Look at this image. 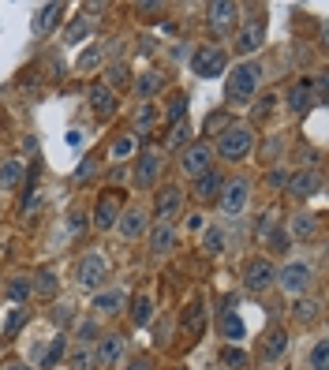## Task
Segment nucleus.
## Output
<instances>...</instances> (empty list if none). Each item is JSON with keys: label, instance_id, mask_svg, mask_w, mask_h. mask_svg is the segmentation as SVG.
<instances>
[{"label": "nucleus", "instance_id": "cd10ccee", "mask_svg": "<svg viewBox=\"0 0 329 370\" xmlns=\"http://www.w3.org/2000/svg\"><path fill=\"white\" fill-rule=\"evenodd\" d=\"M318 232H322V217H314V214H292V221H288V236H296V239H314Z\"/></svg>", "mask_w": 329, "mask_h": 370}, {"label": "nucleus", "instance_id": "4468645a", "mask_svg": "<svg viewBox=\"0 0 329 370\" xmlns=\"http://www.w3.org/2000/svg\"><path fill=\"white\" fill-rule=\"evenodd\" d=\"M180 210H184V191H180L176 183H161V187L153 191V217L169 221L172 214H180Z\"/></svg>", "mask_w": 329, "mask_h": 370}, {"label": "nucleus", "instance_id": "680f3d73", "mask_svg": "<svg viewBox=\"0 0 329 370\" xmlns=\"http://www.w3.org/2000/svg\"><path fill=\"white\" fill-rule=\"evenodd\" d=\"M0 370H34V367H26V363H4Z\"/></svg>", "mask_w": 329, "mask_h": 370}, {"label": "nucleus", "instance_id": "0eeeda50", "mask_svg": "<svg viewBox=\"0 0 329 370\" xmlns=\"http://www.w3.org/2000/svg\"><path fill=\"white\" fill-rule=\"evenodd\" d=\"M247 206H251V180H243V176H232V180H225L221 198H217V210H221V214H228V217H240Z\"/></svg>", "mask_w": 329, "mask_h": 370}, {"label": "nucleus", "instance_id": "b1692460", "mask_svg": "<svg viewBox=\"0 0 329 370\" xmlns=\"http://www.w3.org/2000/svg\"><path fill=\"white\" fill-rule=\"evenodd\" d=\"M292 322H296V326H303V329L318 326V322H322V303H318V299H307V295L292 299Z\"/></svg>", "mask_w": 329, "mask_h": 370}, {"label": "nucleus", "instance_id": "9b49d317", "mask_svg": "<svg viewBox=\"0 0 329 370\" xmlns=\"http://www.w3.org/2000/svg\"><path fill=\"white\" fill-rule=\"evenodd\" d=\"M124 214V198H120V191H102V198H97V206H94V228L97 232H109V228H116V221H120Z\"/></svg>", "mask_w": 329, "mask_h": 370}, {"label": "nucleus", "instance_id": "13d9d810", "mask_svg": "<svg viewBox=\"0 0 329 370\" xmlns=\"http://www.w3.org/2000/svg\"><path fill=\"white\" fill-rule=\"evenodd\" d=\"M124 370H153V355H135Z\"/></svg>", "mask_w": 329, "mask_h": 370}, {"label": "nucleus", "instance_id": "4d7b16f0", "mask_svg": "<svg viewBox=\"0 0 329 370\" xmlns=\"http://www.w3.org/2000/svg\"><path fill=\"white\" fill-rule=\"evenodd\" d=\"M135 12H139V15H142V19H161L164 4H135Z\"/></svg>", "mask_w": 329, "mask_h": 370}, {"label": "nucleus", "instance_id": "c03bdc74", "mask_svg": "<svg viewBox=\"0 0 329 370\" xmlns=\"http://www.w3.org/2000/svg\"><path fill=\"white\" fill-rule=\"evenodd\" d=\"M135 146H139V138H135V135H116L113 138V157H116V161H127V157L135 154Z\"/></svg>", "mask_w": 329, "mask_h": 370}, {"label": "nucleus", "instance_id": "393cba45", "mask_svg": "<svg viewBox=\"0 0 329 370\" xmlns=\"http://www.w3.org/2000/svg\"><path fill=\"white\" fill-rule=\"evenodd\" d=\"M153 311H158L153 292H150V288H146V292H135V299H131V326H135V329L150 326V322H153Z\"/></svg>", "mask_w": 329, "mask_h": 370}, {"label": "nucleus", "instance_id": "f257e3e1", "mask_svg": "<svg viewBox=\"0 0 329 370\" xmlns=\"http://www.w3.org/2000/svg\"><path fill=\"white\" fill-rule=\"evenodd\" d=\"M258 82H262V64H254V60H240V64H236V68L228 71V79H225V101H228V109H243L247 101L254 98Z\"/></svg>", "mask_w": 329, "mask_h": 370}, {"label": "nucleus", "instance_id": "49530a36", "mask_svg": "<svg viewBox=\"0 0 329 370\" xmlns=\"http://www.w3.org/2000/svg\"><path fill=\"white\" fill-rule=\"evenodd\" d=\"M225 367L228 370H247L251 367V355H247V351H240V348H225Z\"/></svg>", "mask_w": 329, "mask_h": 370}, {"label": "nucleus", "instance_id": "2eb2a0df", "mask_svg": "<svg viewBox=\"0 0 329 370\" xmlns=\"http://www.w3.org/2000/svg\"><path fill=\"white\" fill-rule=\"evenodd\" d=\"M240 12L243 8L232 4V0H217V4L206 8V23L214 26V34H225V30H232V26L240 23Z\"/></svg>", "mask_w": 329, "mask_h": 370}, {"label": "nucleus", "instance_id": "5701e85b", "mask_svg": "<svg viewBox=\"0 0 329 370\" xmlns=\"http://www.w3.org/2000/svg\"><path fill=\"white\" fill-rule=\"evenodd\" d=\"M124 333H109V337H102V344H97V355H94V367L97 370H109L120 359V351H124Z\"/></svg>", "mask_w": 329, "mask_h": 370}, {"label": "nucleus", "instance_id": "a878e982", "mask_svg": "<svg viewBox=\"0 0 329 370\" xmlns=\"http://www.w3.org/2000/svg\"><path fill=\"white\" fill-rule=\"evenodd\" d=\"M288 109L296 116H307L314 109V94H310V79H296L288 86Z\"/></svg>", "mask_w": 329, "mask_h": 370}, {"label": "nucleus", "instance_id": "c9c22d12", "mask_svg": "<svg viewBox=\"0 0 329 370\" xmlns=\"http://www.w3.org/2000/svg\"><path fill=\"white\" fill-rule=\"evenodd\" d=\"M86 34H90V19L86 15H75V19L64 26V45H79Z\"/></svg>", "mask_w": 329, "mask_h": 370}, {"label": "nucleus", "instance_id": "dca6fc26", "mask_svg": "<svg viewBox=\"0 0 329 370\" xmlns=\"http://www.w3.org/2000/svg\"><path fill=\"white\" fill-rule=\"evenodd\" d=\"M124 303H127L124 288H102L90 299V311H94L97 318H116V314H124Z\"/></svg>", "mask_w": 329, "mask_h": 370}, {"label": "nucleus", "instance_id": "a19ab883", "mask_svg": "<svg viewBox=\"0 0 329 370\" xmlns=\"http://www.w3.org/2000/svg\"><path fill=\"white\" fill-rule=\"evenodd\" d=\"M97 337H102V326H97L94 318H82V322H79V329H75V340H79V348H90Z\"/></svg>", "mask_w": 329, "mask_h": 370}, {"label": "nucleus", "instance_id": "72a5a7b5", "mask_svg": "<svg viewBox=\"0 0 329 370\" xmlns=\"http://www.w3.org/2000/svg\"><path fill=\"white\" fill-rule=\"evenodd\" d=\"M23 176H26V165H23V161H4V165H0V187H4V191H15Z\"/></svg>", "mask_w": 329, "mask_h": 370}, {"label": "nucleus", "instance_id": "f704fd0d", "mask_svg": "<svg viewBox=\"0 0 329 370\" xmlns=\"http://www.w3.org/2000/svg\"><path fill=\"white\" fill-rule=\"evenodd\" d=\"M164 120H169V127H176V124H184V120H187V94H184V90H176V94L169 98Z\"/></svg>", "mask_w": 329, "mask_h": 370}, {"label": "nucleus", "instance_id": "5fc2aeb1", "mask_svg": "<svg viewBox=\"0 0 329 370\" xmlns=\"http://www.w3.org/2000/svg\"><path fill=\"white\" fill-rule=\"evenodd\" d=\"M228 124H232V120H228L225 113H217V116H214V113H209V116H206V131H209V135H214V131H217V135H221V131H225V127H228Z\"/></svg>", "mask_w": 329, "mask_h": 370}, {"label": "nucleus", "instance_id": "6e6552de", "mask_svg": "<svg viewBox=\"0 0 329 370\" xmlns=\"http://www.w3.org/2000/svg\"><path fill=\"white\" fill-rule=\"evenodd\" d=\"M318 191H322V169H314V165H303V169L292 172V176H288V183H285V195H288V198H296V202L314 198Z\"/></svg>", "mask_w": 329, "mask_h": 370}, {"label": "nucleus", "instance_id": "c756f323", "mask_svg": "<svg viewBox=\"0 0 329 370\" xmlns=\"http://www.w3.org/2000/svg\"><path fill=\"white\" fill-rule=\"evenodd\" d=\"M105 86L113 90V94H120V90H131V68H127V60H113L105 68Z\"/></svg>", "mask_w": 329, "mask_h": 370}, {"label": "nucleus", "instance_id": "7c9ffc66", "mask_svg": "<svg viewBox=\"0 0 329 370\" xmlns=\"http://www.w3.org/2000/svg\"><path fill=\"white\" fill-rule=\"evenodd\" d=\"M158 124H161L158 105H153V101H142V105L135 109V138H139V135H150Z\"/></svg>", "mask_w": 329, "mask_h": 370}, {"label": "nucleus", "instance_id": "39448f33", "mask_svg": "<svg viewBox=\"0 0 329 370\" xmlns=\"http://www.w3.org/2000/svg\"><path fill=\"white\" fill-rule=\"evenodd\" d=\"M273 284H277L285 295H292V299H299V295H307L310 284H314V270H310L307 262H288V266L277 270V281Z\"/></svg>", "mask_w": 329, "mask_h": 370}, {"label": "nucleus", "instance_id": "58836bf2", "mask_svg": "<svg viewBox=\"0 0 329 370\" xmlns=\"http://www.w3.org/2000/svg\"><path fill=\"white\" fill-rule=\"evenodd\" d=\"M221 333H225L228 340H243V337H247V326H243L240 314L225 311V314H221Z\"/></svg>", "mask_w": 329, "mask_h": 370}, {"label": "nucleus", "instance_id": "1a4fd4ad", "mask_svg": "<svg viewBox=\"0 0 329 370\" xmlns=\"http://www.w3.org/2000/svg\"><path fill=\"white\" fill-rule=\"evenodd\" d=\"M209 169H214V146H209V142L198 138V142H191V146L180 150V172H184V176L198 180V176L209 172Z\"/></svg>", "mask_w": 329, "mask_h": 370}, {"label": "nucleus", "instance_id": "7ed1b4c3", "mask_svg": "<svg viewBox=\"0 0 329 370\" xmlns=\"http://www.w3.org/2000/svg\"><path fill=\"white\" fill-rule=\"evenodd\" d=\"M266 45V15L262 8H254L251 15H240V26H236V53L240 57H251Z\"/></svg>", "mask_w": 329, "mask_h": 370}, {"label": "nucleus", "instance_id": "473e14b6", "mask_svg": "<svg viewBox=\"0 0 329 370\" xmlns=\"http://www.w3.org/2000/svg\"><path fill=\"white\" fill-rule=\"evenodd\" d=\"M38 206V165L26 172V183H23V198H19V214L30 217V210Z\"/></svg>", "mask_w": 329, "mask_h": 370}, {"label": "nucleus", "instance_id": "9d476101", "mask_svg": "<svg viewBox=\"0 0 329 370\" xmlns=\"http://www.w3.org/2000/svg\"><path fill=\"white\" fill-rule=\"evenodd\" d=\"M161 172H164V157L158 150H142L139 157H135L131 180H135V187H139V191H153V187H158V180H161Z\"/></svg>", "mask_w": 329, "mask_h": 370}, {"label": "nucleus", "instance_id": "de8ad7c7", "mask_svg": "<svg viewBox=\"0 0 329 370\" xmlns=\"http://www.w3.org/2000/svg\"><path fill=\"white\" fill-rule=\"evenodd\" d=\"M102 57H105V53H102V45H90V49L79 57V71H94L97 64H102Z\"/></svg>", "mask_w": 329, "mask_h": 370}, {"label": "nucleus", "instance_id": "a18cd8bd", "mask_svg": "<svg viewBox=\"0 0 329 370\" xmlns=\"http://www.w3.org/2000/svg\"><path fill=\"white\" fill-rule=\"evenodd\" d=\"M266 247H270V255H288V228H273V232L266 236Z\"/></svg>", "mask_w": 329, "mask_h": 370}, {"label": "nucleus", "instance_id": "3c124183", "mask_svg": "<svg viewBox=\"0 0 329 370\" xmlns=\"http://www.w3.org/2000/svg\"><path fill=\"white\" fill-rule=\"evenodd\" d=\"M90 367H94V348H79L71 355V370H90Z\"/></svg>", "mask_w": 329, "mask_h": 370}, {"label": "nucleus", "instance_id": "bb28decb", "mask_svg": "<svg viewBox=\"0 0 329 370\" xmlns=\"http://www.w3.org/2000/svg\"><path fill=\"white\" fill-rule=\"evenodd\" d=\"M60 19H64V4H41L38 12H34V19H30L34 38H45V34H49Z\"/></svg>", "mask_w": 329, "mask_h": 370}, {"label": "nucleus", "instance_id": "052dcab7", "mask_svg": "<svg viewBox=\"0 0 329 370\" xmlns=\"http://www.w3.org/2000/svg\"><path fill=\"white\" fill-rule=\"evenodd\" d=\"M124 176H127V169H120V165H113V169H109V187L116 191V183H124Z\"/></svg>", "mask_w": 329, "mask_h": 370}, {"label": "nucleus", "instance_id": "423d86ee", "mask_svg": "<svg viewBox=\"0 0 329 370\" xmlns=\"http://www.w3.org/2000/svg\"><path fill=\"white\" fill-rule=\"evenodd\" d=\"M191 71H195L198 79L225 75V71H228V53H225V45H198L195 57H191Z\"/></svg>", "mask_w": 329, "mask_h": 370}, {"label": "nucleus", "instance_id": "2f4dec72", "mask_svg": "<svg viewBox=\"0 0 329 370\" xmlns=\"http://www.w3.org/2000/svg\"><path fill=\"white\" fill-rule=\"evenodd\" d=\"M225 228L221 225H206L203 228V255H209V258H217V255H225Z\"/></svg>", "mask_w": 329, "mask_h": 370}, {"label": "nucleus", "instance_id": "f8f14e48", "mask_svg": "<svg viewBox=\"0 0 329 370\" xmlns=\"http://www.w3.org/2000/svg\"><path fill=\"white\" fill-rule=\"evenodd\" d=\"M243 288L247 292H266L273 288V281H277V270H273L270 258H251V262H243Z\"/></svg>", "mask_w": 329, "mask_h": 370}, {"label": "nucleus", "instance_id": "f3484780", "mask_svg": "<svg viewBox=\"0 0 329 370\" xmlns=\"http://www.w3.org/2000/svg\"><path fill=\"white\" fill-rule=\"evenodd\" d=\"M180 333H184V340H203V333H206V307H203V299H191L187 303V311L180 314Z\"/></svg>", "mask_w": 329, "mask_h": 370}, {"label": "nucleus", "instance_id": "603ef678", "mask_svg": "<svg viewBox=\"0 0 329 370\" xmlns=\"http://www.w3.org/2000/svg\"><path fill=\"white\" fill-rule=\"evenodd\" d=\"M94 172H97V161H94V154H90V157H82V161H79V169H75V183H86Z\"/></svg>", "mask_w": 329, "mask_h": 370}, {"label": "nucleus", "instance_id": "ddd939ff", "mask_svg": "<svg viewBox=\"0 0 329 370\" xmlns=\"http://www.w3.org/2000/svg\"><path fill=\"white\" fill-rule=\"evenodd\" d=\"M146 239H150V255H172L180 247V228L172 221H158L146 228Z\"/></svg>", "mask_w": 329, "mask_h": 370}, {"label": "nucleus", "instance_id": "79ce46f5", "mask_svg": "<svg viewBox=\"0 0 329 370\" xmlns=\"http://www.w3.org/2000/svg\"><path fill=\"white\" fill-rule=\"evenodd\" d=\"M164 146H169V150H184V146H191V124H187V120L172 127L169 138H164Z\"/></svg>", "mask_w": 329, "mask_h": 370}, {"label": "nucleus", "instance_id": "6e6d98bb", "mask_svg": "<svg viewBox=\"0 0 329 370\" xmlns=\"http://www.w3.org/2000/svg\"><path fill=\"white\" fill-rule=\"evenodd\" d=\"M266 183H270L273 191H277V187H285V183H288V172L281 169V165H273V169H270V176H266Z\"/></svg>", "mask_w": 329, "mask_h": 370}, {"label": "nucleus", "instance_id": "f03ea898", "mask_svg": "<svg viewBox=\"0 0 329 370\" xmlns=\"http://www.w3.org/2000/svg\"><path fill=\"white\" fill-rule=\"evenodd\" d=\"M254 142H258V135H254L251 124H228L221 135H217V154L225 157V161H243V157L254 154Z\"/></svg>", "mask_w": 329, "mask_h": 370}, {"label": "nucleus", "instance_id": "a211bd4d", "mask_svg": "<svg viewBox=\"0 0 329 370\" xmlns=\"http://www.w3.org/2000/svg\"><path fill=\"white\" fill-rule=\"evenodd\" d=\"M146 228H150V214H146L142 206H127L120 214V221H116V232L124 239H142Z\"/></svg>", "mask_w": 329, "mask_h": 370}, {"label": "nucleus", "instance_id": "412c9836", "mask_svg": "<svg viewBox=\"0 0 329 370\" xmlns=\"http://www.w3.org/2000/svg\"><path fill=\"white\" fill-rule=\"evenodd\" d=\"M225 180H228V176H225V172H217V169L203 172V176L195 180V198L203 202V206H214V202L221 198V187H225Z\"/></svg>", "mask_w": 329, "mask_h": 370}, {"label": "nucleus", "instance_id": "e433bc0d", "mask_svg": "<svg viewBox=\"0 0 329 370\" xmlns=\"http://www.w3.org/2000/svg\"><path fill=\"white\" fill-rule=\"evenodd\" d=\"M273 109H277V94L270 90V94H262L258 105L251 109V127H254V124H266V120L273 116Z\"/></svg>", "mask_w": 329, "mask_h": 370}, {"label": "nucleus", "instance_id": "864d4df0", "mask_svg": "<svg viewBox=\"0 0 329 370\" xmlns=\"http://www.w3.org/2000/svg\"><path fill=\"white\" fill-rule=\"evenodd\" d=\"M86 232V214L82 210H71V217H68V236H82Z\"/></svg>", "mask_w": 329, "mask_h": 370}, {"label": "nucleus", "instance_id": "4c0bfd02", "mask_svg": "<svg viewBox=\"0 0 329 370\" xmlns=\"http://www.w3.org/2000/svg\"><path fill=\"white\" fill-rule=\"evenodd\" d=\"M49 322L57 329H68V326H75V307H71L68 299L64 303H53V311H49Z\"/></svg>", "mask_w": 329, "mask_h": 370}, {"label": "nucleus", "instance_id": "09e8293b", "mask_svg": "<svg viewBox=\"0 0 329 370\" xmlns=\"http://www.w3.org/2000/svg\"><path fill=\"white\" fill-rule=\"evenodd\" d=\"M23 322H26V311L15 307L12 314H8V322H4V337H15V333L23 329Z\"/></svg>", "mask_w": 329, "mask_h": 370}, {"label": "nucleus", "instance_id": "8fccbe9b", "mask_svg": "<svg viewBox=\"0 0 329 370\" xmlns=\"http://www.w3.org/2000/svg\"><path fill=\"white\" fill-rule=\"evenodd\" d=\"M326 351H329L326 340H314V348H310V370H329L326 367Z\"/></svg>", "mask_w": 329, "mask_h": 370}, {"label": "nucleus", "instance_id": "bf43d9fd", "mask_svg": "<svg viewBox=\"0 0 329 370\" xmlns=\"http://www.w3.org/2000/svg\"><path fill=\"white\" fill-rule=\"evenodd\" d=\"M184 228H187V232H203V228H206V217H203V214H187Z\"/></svg>", "mask_w": 329, "mask_h": 370}, {"label": "nucleus", "instance_id": "20e7f679", "mask_svg": "<svg viewBox=\"0 0 329 370\" xmlns=\"http://www.w3.org/2000/svg\"><path fill=\"white\" fill-rule=\"evenodd\" d=\"M105 281H109V262H105V255H102V251L82 255L79 266H75V284H79V288H82V292H102Z\"/></svg>", "mask_w": 329, "mask_h": 370}, {"label": "nucleus", "instance_id": "4be33fe9", "mask_svg": "<svg viewBox=\"0 0 329 370\" xmlns=\"http://www.w3.org/2000/svg\"><path fill=\"white\" fill-rule=\"evenodd\" d=\"M285 351H288V333L285 329H266V337H262V344H258V359L262 363H281L285 359Z\"/></svg>", "mask_w": 329, "mask_h": 370}, {"label": "nucleus", "instance_id": "aec40b11", "mask_svg": "<svg viewBox=\"0 0 329 370\" xmlns=\"http://www.w3.org/2000/svg\"><path fill=\"white\" fill-rule=\"evenodd\" d=\"M131 90H135V98H139V101H153L164 90V71H158V68L139 71V75L131 79Z\"/></svg>", "mask_w": 329, "mask_h": 370}, {"label": "nucleus", "instance_id": "e2e57ef3", "mask_svg": "<svg viewBox=\"0 0 329 370\" xmlns=\"http://www.w3.org/2000/svg\"><path fill=\"white\" fill-rule=\"evenodd\" d=\"M270 370H273V367H270Z\"/></svg>", "mask_w": 329, "mask_h": 370}, {"label": "nucleus", "instance_id": "ea45409f", "mask_svg": "<svg viewBox=\"0 0 329 370\" xmlns=\"http://www.w3.org/2000/svg\"><path fill=\"white\" fill-rule=\"evenodd\" d=\"M64 351H68V337H64V333H57V337L49 340V351H45V359H41V370H53V367H57Z\"/></svg>", "mask_w": 329, "mask_h": 370}, {"label": "nucleus", "instance_id": "c85d7f7f", "mask_svg": "<svg viewBox=\"0 0 329 370\" xmlns=\"http://www.w3.org/2000/svg\"><path fill=\"white\" fill-rule=\"evenodd\" d=\"M57 288H60L57 270H49V266L34 270V277H30V292H34V295H41V299H57Z\"/></svg>", "mask_w": 329, "mask_h": 370}, {"label": "nucleus", "instance_id": "37998d69", "mask_svg": "<svg viewBox=\"0 0 329 370\" xmlns=\"http://www.w3.org/2000/svg\"><path fill=\"white\" fill-rule=\"evenodd\" d=\"M8 299H12V303H26V299H30V281H26V277H15V281H8Z\"/></svg>", "mask_w": 329, "mask_h": 370}, {"label": "nucleus", "instance_id": "6ab92c4d", "mask_svg": "<svg viewBox=\"0 0 329 370\" xmlns=\"http://www.w3.org/2000/svg\"><path fill=\"white\" fill-rule=\"evenodd\" d=\"M86 98H90V109H94V116H97V120H113V116H116V109H120V98H116L113 90L105 86V82H94Z\"/></svg>", "mask_w": 329, "mask_h": 370}]
</instances>
